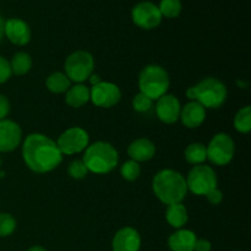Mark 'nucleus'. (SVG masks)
Returning <instances> with one entry per match:
<instances>
[{
    "instance_id": "obj_1",
    "label": "nucleus",
    "mask_w": 251,
    "mask_h": 251,
    "mask_svg": "<svg viewBox=\"0 0 251 251\" xmlns=\"http://www.w3.org/2000/svg\"><path fill=\"white\" fill-rule=\"evenodd\" d=\"M22 157L26 166L36 173L51 172L63 161V153L56 142L43 134H31L26 137Z\"/></svg>"
},
{
    "instance_id": "obj_2",
    "label": "nucleus",
    "mask_w": 251,
    "mask_h": 251,
    "mask_svg": "<svg viewBox=\"0 0 251 251\" xmlns=\"http://www.w3.org/2000/svg\"><path fill=\"white\" fill-rule=\"evenodd\" d=\"M154 195L164 205L179 203L188 193L185 178L173 169H163L154 176L152 181Z\"/></svg>"
},
{
    "instance_id": "obj_3",
    "label": "nucleus",
    "mask_w": 251,
    "mask_h": 251,
    "mask_svg": "<svg viewBox=\"0 0 251 251\" xmlns=\"http://www.w3.org/2000/svg\"><path fill=\"white\" fill-rule=\"evenodd\" d=\"M82 161L88 172L95 174H107L118 166L119 154L109 142L97 141L87 146Z\"/></svg>"
},
{
    "instance_id": "obj_4",
    "label": "nucleus",
    "mask_w": 251,
    "mask_h": 251,
    "mask_svg": "<svg viewBox=\"0 0 251 251\" xmlns=\"http://www.w3.org/2000/svg\"><path fill=\"white\" fill-rule=\"evenodd\" d=\"M227 87L215 77L203 78L198 85L189 87L186 97L200 103L203 108H220L227 100Z\"/></svg>"
},
{
    "instance_id": "obj_5",
    "label": "nucleus",
    "mask_w": 251,
    "mask_h": 251,
    "mask_svg": "<svg viewBox=\"0 0 251 251\" xmlns=\"http://www.w3.org/2000/svg\"><path fill=\"white\" fill-rule=\"evenodd\" d=\"M171 80L166 69L159 65L146 66L141 71L139 77L140 92L146 95L152 100H159L162 96L167 95Z\"/></svg>"
},
{
    "instance_id": "obj_6",
    "label": "nucleus",
    "mask_w": 251,
    "mask_h": 251,
    "mask_svg": "<svg viewBox=\"0 0 251 251\" xmlns=\"http://www.w3.org/2000/svg\"><path fill=\"white\" fill-rule=\"evenodd\" d=\"M65 75L71 82L81 83L90 78L95 69V59L92 54L85 50L71 53L65 60Z\"/></svg>"
},
{
    "instance_id": "obj_7",
    "label": "nucleus",
    "mask_w": 251,
    "mask_h": 251,
    "mask_svg": "<svg viewBox=\"0 0 251 251\" xmlns=\"http://www.w3.org/2000/svg\"><path fill=\"white\" fill-rule=\"evenodd\" d=\"M185 181L188 190L198 196H205L211 190L217 188L218 183L216 172L210 166H205V164H199L194 167L189 172Z\"/></svg>"
},
{
    "instance_id": "obj_8",
    "label": "nucleus",
    "mask_w": 251,
    "mask_h": 251,
    "mask_svg": "<svg viewBox=\"0 0 251 251\" xmlns=\"http://www.w3.org/2000/svg\"><path fill=\"white\" fill-rule=\"evenodd\" d=\"M207 159L215 166H227L234 157V141L225 132L215 135L206 147Z\"/></svg>"
},
{
    "instance_id": "obj_9",
    "label": "nucleus",
    "mask_w": 251,
    "mask_h": 251,
    "mask_svg": "<svg viewBox=\"0 0 251 251\" xmlns=\"http://www.w3.org/2000/svg\"><path fill=\"white\" fill-rule=\"evenodd\" d=\"M90 136L82 127L74 126L65 130L59 136L56 146L63 154H75L87 149Z\"/></svg>"
},
{
    "instance_id": "obj_10",
    "label": "nucleus",
    "mask_w": 251,
    "mask_h": 251,
    "mask_svg": "<svg viewBox=\"0 0 251 251\" xmlns=\"http://www.w3.org/2000/svg\"><path fill=\"white\" fill-rule=\"evenodd\" d=\"M122 91L115 83L102 81L98 85L92 86L90 90V100L96 107L112 108L119 103Z\"/></svg>"
},
{
    "instance_id": "obj_11",
    "label": "nucleus",
    "mask_w": 251,
    "mask_h": 251,
    "mask_svg": "<svg viewBox=\"0 0 251 251\" xmlns=\"http://www.w3.org/2000/svg\"><path fill=\"white\" fill-rule=\"evenodd\" d=\"M131 17L134 24L144 29L156 28L162 21V15L158 6L150 1L139 2L132 9Z\"/></svg>"
},
{
    "instance_id": "obj_12",
    "label": "nucleus",
    "mask_w": 251,
    "mask_h": 251,
    "mask_svg": "<svg viewBox=\"0 0 251 251\" xmlns=\"http://www.w3.org/2000/svg\"><path fill=\"white\" fill-rule=\"evenodd\" d=\"M22 131L19 124L9 119L0 120V152H11L21 142Z\"/></svg>"
},
{
    "instance_id": "obj_13",
    "label": "nucleus",
    "mask_w": 251,
    "mask_h": 251,
    "mask_svg": "<svg viewBox=\"0 0 251 251\" xmlns=\"http://www.w3.org/2000/svg\"><path fill=\"white\" fill-rule=\"evenodd\" d=\"M181 105L178 98L173 95H164L157 100L156 114L161 122L173 124L180 117Z\"/></svg>"
},
{
    "instance_id": "obj_14",
    "label": "nucleus",
    "mask_w": 251,
    "mask_h": 251,
    "mask_svg": "<svg viewBox=\"0 0 251 251\" xmlns=\"http://www.w3.org/2000/svg\"><path fill=\"white\" fill-rule=\"evenodd\" d=\"M141 237L132 227H124L117 232L112 242L113 251H140Z\"/></svg>"
},
{
    "instance_id": "obj_15",
    "label": "nucleus",
    "mask_w": 251,
    "mask_h": 251,
    "mask_svg": "<svg viewBox=\"0 0 251 251\" xmlns=\"http://www.w3.org/2000/svg\"><path fill=\"white\" fill-rule=\"evenodd\" d=\"M4 36L15 46H25L31 41V28L20 19H10L5 22Z\"/></svg>"
},
{
    "instance_id": "obj_16",
    "label": "nucleus",
    "mask_w": 251,
    "mask_h": 251,
    "mask_svg": "<svg viewBox=\"0 0 251 251\" xmlns=\"http://www.w3.org/2000/svg\"><path fill=\"white\" fill-rule=\"evenodd\" d=\"M179 119H181L184 126L189 127V129H196V127L201 126L202 123L205 122L206 109L200 103L191 100L181 108Z\"/></svg>"
},
{
    "instance_id": "obj_17",
    "label": "nucleus",
    "mask_w": 251,
    "mask_h": 251,
    "mask_svg": "<svg viewBox=\"0 0 251 251\" xmlns=\"http://www.w3.org/2000/svg\"><path fill=\"white\" fill-rule=\"evenodd\" d=\"M127 153L130 158L135 162H146L153 158L156 153V146L149 139H137L127 147Z\"/></svg>"
},
{
    "instance_id": "obj_18",
    "label": "nucleus",
    "mask_w": 251,
    "mask_h": 251,
    "mask_svg": "<svg viewBox=\"0 0 251 251\" xmlns=\"http://www.w3.org/2000/svg\"><path fill=\"white\" fill-rule=\"evenodd\" d=\"M196 239L198 238L193 230L181 228L169 237L168 247L172 251H194Z\"/></svg>"
},
{
    "instance_id": "obj_19",
    "label": "nucleus",
    "mask_w": 251,
    "mask_h": 251,
    "mask_svg": "<svg viewBox=\"0 0 251 251\" xmlns=\"http://www.w3.org/2000/svg\"><path fill=\"white\" fill-rule=\"evenodd\" d=\"M65 100L70 107L80 108L90 100V88L82 83L74 85L66 91Z\"/></svg>"
},
{
    "instance_id": "obj_20",
    "label": "nucleus",
    "mask_w": 251,
    "mask_h": 251,
    "mask_svg": "<svg viewBox=\"0 0 251 251\" xmlns=\"http://www.w3.org/2000/svg\"><path fill=\"white\" fill-rule=\"evenodd\" d=\"M166 220L169 226L176 228V229H181L189 220L186 207L181 202L168 205V208L166 211Z\"/></svg>"
},
{
    "instance_id": "obj_21",
    "label": "nucleus",
    "mask_w": 251,
    "mask_h": 251,
    "mask_svg": "<svg viewBox=\"0 0 251 251\" xmlns=\"http://www.w3.org/2000/svg\"><path fill=\"white\" fill-rule=\"evenodd\" d=\"M46 86L51 93L59 95V93H65L71 87V81L69 80L65 74L56 71V73L50 74L48 76L46 81Z\"/></svg>"
},
{
    "instance_id": "obj_22",
    "label": "nucleus",
    "mask_w": 251,
    "mask_h": 251,
    "mask_svg": "<svg viewBox=\"0 0 251 251\" xmlns=\"http://www.w3.org/2000/svg\"><path fill=\"white\" fill-rule=\"evenodd\" d=\"M11 66V73L17 76H22L28 73L32 68V58L28 53L25 51H19L12 56L10 61Z\"/></svg>"
},
{
    "instance_id": "obj_23",
    "label": "nucleus",
    "mask_w": 251,
    "mask_h": 251,
    "mask_svg": "<svg viewBox=\"0 0 251 251\" xmlns=\"http://www.w3.org/2000/svg\"><path fill=\"white\" fill-rule=\"evenodd\" d=\"M185 159L194 166L202 164L207 159V151H206L205 145L200 142L189 145L185 149Z\"/></svg>"
},
{
    "instance_id": "obj_24",
    "label": "nucleus",
    "mask_w": 251,
    "mask_h": 251,
    "mask_svg": "<svg viewBox=\"0 0 251 251\" xmlns=\"http://www.w3.org/2000/svg\"><path fill=\"white\" fill-rule=\"evenodd\" d=\"M234 127L237 131L242 134H248L251 130V108L250 105H245L244 108L238 110L234 118Z\"/></svg>"
},
{
    "instance_id": "obj_25",
    "label": "nucleus",
    "mask_w": 251,
    "mask_h": 251,
    "mask_svg": "<svg viewBox=\"0 0 251 251\" xmlns=\"http://www.w3.org/2000/svg\"><path fill=\"white\" fill-rule=\"evenodd\" d=\"M158 9L162 17L166 16L168 19H174L178 17L181 12V2L180 0H161Z\"/></svg>"
},
{
    "instance_id": "obj_26",
    "label": "nucleus",
    "mask_w": 251,
    "mask_h": 251,
    "mask_svg": "<svg viewBox=\"0 0 251 251\" xmlns=\"http://www.w3.org/2000/svg\"><path fill=\"white\" fill-rule=\"evenodd\" d=\"M140 173H141V167L137 162L132 161V159L125 162L120 168V174L127 181L136 180L140 176Z\"/></svg>"
},
{
    "instance_id": "obj_27",
    "label": "nucleus",
    "mask_w": 251,
    "mask_h": 251,
    "mask_svg": "<svg viewBox=\"0 0 251 251\" xmlns=\"http://www.w3.org/2000/svg\"><path fill=\"white\" fill-rule=\"evenodd\" d=\"M16 229V220L9 213H0V237H9Z\"/></svg>"
},
{
    "instance_id": "obj_28",
    "label": "nucleus",
    "mask_w": 251,
    "mask_h": 251,
    "mask_svg": "<svg viewBox=\"0 0 251 251\" xmlns=\"http://www.w3.org/2000/svg\"><path fill=\"white\" fill-rule=\"evenodd\" d=\"M68 173L74 179H83L88 173L87 167L85 166L82 159H75L68 167Z\"/></svg>"
},
{
    "instance_id": "obj_29",
    "label": "nucleus",
    "mask_w": 251,
    "mask_h": 251,
    "mask_svg": "<svg viewBox=\"0 0 251 251\" xmlns=\"http://www.w3.org/2000/svg\"><path fill=\"white\" fill-rule=\"evenodd\" d=\"M152 102H153V100H152L151 98L147 97V96L144 95V93L139 92L134 97V100H132V107H134V109L136 110V112L146 113L152 108Z\"/></svg>"
},
{
    "instance_id": "obj_30",
    "label": "nucleus",
    "mask_w": 251,
    "mask_h": 251,
    "mask_svg": "<svg viewBox=\"0 0 251 251\" xmlns=\"http://www.w3.org/2000/svg\"><path fill=\"white\" fill-rule=\"evenodd\" d=\"M11 66H10V61L6 60L4 56L0 55V83H4L11 77Z\"/></svg>"
},
{
    "instance_id": "obj_31",
    "label": "nucleus",
    "mask_w": 251,
    "mask_h": 251,
    "mask_svg": "<svg viewBox=\"0 0 251 251\" xmlns=\"http://www.w3.org/2000/svg\"><path fill=\"white\" fill-rule=\"evenodd\" d=\"M205 196L207 198L208 202L212 203V205H218V203H221V201L223 200V194L218 188L211 190L210 193L206 194Z\"/></svg>"
},
{
    "instance_id": "obj_32",
    "label": "nucleus",
    "mask_w": 251,
    "mask_h": 251,
    "mask_svg": "<svg viewBox=\"0 0 251 251\" xmlns=\"http://www.w3.org/2000/svg\"><path fill=\"white\" fill-rule=\"evenodd\" d=\"M10 112V102L5 96L0 95V120L6 119Z\"/></svg>"
},
{
    "instance_id": "obj_33",
    "label": "nucleus",
    "mask_w": 251,
    "mask_h": 251,
    "mask_svg": "<svg viewBox=\"0 0 251 251\" xmlns=\"http://www.w3.org/2000/svg\"><path fill=\"white\" fill-rule=\"evenodd\" d=\"M212 244L207 239H196L194 251H211Z\"/></svg>"
},
{
    "instance_id": "obj_34",
    "label": "nucleus",
    "mask_w": 251,
    "mask_h": 251,
    "mask_svg": "<svg viewBox=\"0 0 251 251\" xmlns=\"http://www.w3.org/2000/svg\"><path fill=\"white\" fill-rule=\"evenodd\" d=\"M90 81H91V83H92L93 86L98 85V83H100V82H102V80H100V75H97V74H92V75L90 76Z\"/></svg>"
},
{
    "instance_id": "obj_35",
    "label": "nucleus",
    "mask_w": 251,
    "mask_h": 251,
    "mask_svg": "<svg viewBox=\"0 0 251 251\" xmlns=\"http://www.w3.org/2000/svg\"><path fill=\"white\" fill-rule=\"evenodd\" d=\"M4 28H5V21L1 16H0V42H1L2 37H4Z\"/></svg>"
},
{
    "instance_id": "obj_36",
    "label": "nucleus",
    "mask_w": 251,
    "mask_h": 251,
    "mask_svg": "<svg viewBox=\"0 0 251 251\" xmlns=\"http://www.w3.org/2000/svg\"><path fill=\"white\" fill-rule=\"evenodd\" d=\"M28 251H47L43 247H39V245H36V247L29 248Z\"/></svg>"
},
{
    "instance_id": "obj_37",
    "label": "nucleus",
    "mask_w": 251,
    "mask_h": 251,
    "mask_svg": "<svg viewBox=\"0 0 251 251\" xmlns=\"http://www.w3.org/2000/svg\"><path fill=\"white\" fill-rule=\"evenodd\" d=\"M0 166H1V157H0Z\"/></svg>"
},
{
    "instance_id": "obj_38",
    "label": "nucleus",
    "mask_w": 251,
    "mask_h": 251,
    "mask_svg": "<svg viewBox=\"0 0 251 251\" xmlns=\"http://www.w3.org/2000/svg\"><path fill=\"white\" fill-rule=\"evenodd\" d=\"M234 251H240V250H234Z\"/></svg>"
}]
</instances>
